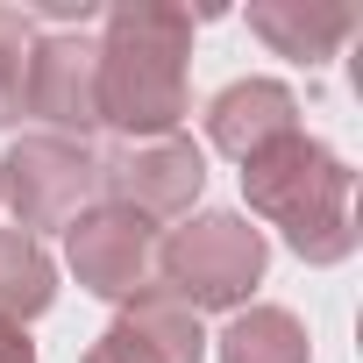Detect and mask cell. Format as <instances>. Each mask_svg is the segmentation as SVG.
<instances>
[{"instance_id": "10", "label": "cell", "mask_w": 363, "mask_h": 363, "mask_svg": "<svg viewBox=\"0 0 363 363\" xmlns=\"http://www.w3.org/2000/svg\"><path fill=\"white\" fill-rule=\"evenodd\" d=\"M114 328H121L143 356H157V363H207V328H200V306H193V299H178L164 278H150L143 292H128Z\"/></svg>"}, {"instance_id": "13", "label": "cell", "mask_w": 363, "mask_h": 363, "mask_svg": "<svg viewBox=\"0 0 363 363\" xmlns=\"http://www.w3.org/2000/svg\"><path fill=\"white\" fill-rule=\"evenodd\" d=\"M29 50H36V15H29V8H0V128L22 121Z\"/></svg>"}, {"instance_id": "15", "label": "cell", "mask_w": 363, "mask_h": 363, "mask_svg": "<svg viewBox=\"0 0 363 363\" xmlns=\"http://www.w3.org/2000/svg\"><path fill=\"white\" fill-rule=\"evenodd\" d=\"M0 363H36V342H29V328L0 320Z\"/></svg>"}, {"instance_id": "8", "label": "cell", "mask_w": 363, "mask_h": 363, "mask_svg": "<svg viewBox=\"0 0 363 363\" xmlns=\"http://www.w3.org/2000/svg\"><path fill=\"white\" fill-rule=\"evenodd\" d=\"M285 135H299V93L285 79H235L207 100V143L235 164L264 157Z\"/></svg>"}, {"instance_id": "5", "label": "cell", "mask_w": 363, "mask_h": 363, "mask_svg": "<svg viewBox=\"0 0 363 363\" xmlns=\"http://www.w3.org/2000/svg\"><path fill=\"white\" fill-rule=\"evenodd\" d=\"M200 193H207V150L193 135H150V143H121L114 157H100V200L128 207L150 228L186 221Z\"/></svg>"}, {"instance_id": "11", "label": "cell", "mask_w": 363, "mask_h": 363, "mask_svg": "<svg viewBox=\"0 0 363 363\" xmlns=\"http://www.w3.org/2000/svg\"><path fill=\"white\" fill-rule=\"evenodd\" d=\"M221 363H313L306 320L292 306H235V320L214 335Z\"/></svg>"}, {"instance_id": "7", "label": "cell", "mask_w": 363, "mask_h": 363, "mask_svg": "<svg viewBox=\"0 0 363 363\" xmlns=\"http://www.w3.org/2000/svg\"><path fill=\"white\" fill-rule=\"evenodd\" d=\"M65 264H72V278L93 292V299H128V292H143L150 285V271H157V235H150V221H135L128 207H107V200H93L72 228H65Z\"/></svg>"}, {"instance_id": "12", "label": "cell", "mask_w": 363, "mask_h": 363, "mask_svg": "<svg viewBox=\"0 0 363 363\" xmlns=\"http://www.w3.org/2000/svg\"><path fill=\"white\" fill-rule=\"evenodd\" d=\"M50 299H57L50 250L36 235H22V228H0V320L29 328L36 313H50Z\"/></svg>"}, {"instance_id": "2", "label": "cell", "mask_w": 363, "mask_h": 363, "mask_svg": "<svg viewBox=\"0 0 363 363\" xmlns=\"http://www.w3.org/2000/svg\"><path fill=\"white\" fill-rule=\"evenodd\" d=\"M349 193H356L349 157L328 150V143L306 135V128L242 164V200H250V214L271 221L299 264H342V257H356Z\"/></svg>"}, {"instance_id": "6", "label": "cell", "mask_w": 363, "mask_h": 363, "mask_svg": "<svg viewBox=\"0 0 363 363\" xmlns=\"http://www.w3.org/2000/svg\"><path fill=\"white\" fill-rule=\"evenodd\" d=\"M22 114H36L50 135L86 143L100 128V43L86 29H50L29 50V86H22Z\"/></svg>"}, {"instance_id": "14", "label": "cell", "mask_w": 363, "mask_h": 363, "mask_svg": "<svg viewBox=\"0 0 363 363\" xmlns=\"http://www.w3.org/2000/svg\"><path fill=\"white\" fill-rule=\"evenodd\" d=\"M79 363H157V356H143V349H135V342H128L121 328H107V335H100V342H93V349H86Z\"/></svg>"}, {"instance_id": "3", "label": "cell", "mask_w": 363, "mask_h": 363, "mask_svg": "<svg viewBox=\"0 0 363 363\" xmlns=\"http://www.w3.org/2000/svg\"><path fill=\"white\" fill-rule=\"evenodd\" d=\"M264 264H271V242L264 228H250V214H186L164 242H157V278L193 299L200 313L207 306H250V292L264 285Z\"/></svg>"}, {"instance_id": "9", "label": "cell", "mask_w": 363, "mask_h": 363, "mask_svg": "<svg viewBox=\"0 0 363 363\" xmlns=\"http://www.w3.org/2000/svg\"><path fill=\"white\" fill-rule=\"evenodd\" d=\"M250 36L313 72L356 36V8H342V0H250Z\"/></svg>"}, {"instance_id": "4", "label": "cell", "mask_w": 363, "mask_h": 363, "mask_svg": "<svg viewBox=\"0 0 363 363\" xmlns=\"http://www.w3.org/2000/svg\"><path fill=\"white\" fill-rule=\"evenodd\" d=\"M100 200V157L65 135H22L0 150V207L15 214L22 235L72 228Z\"/></svg>"}, {"instance_id": "1", "label": "cell", "mask_w": 363, "mask_h": 363, "mask_svg": "<svg viewBox=\"0 0 363 363\" xmlns=\"http://www.w3.org/2000/svg\"><path fill=\"white\" fill-rule=\"evenodd\" d=\"M100 128H121L128 143L178 135L193 114V15L164 0H121L100 15Z\"/></svg>"}]
</instances>
